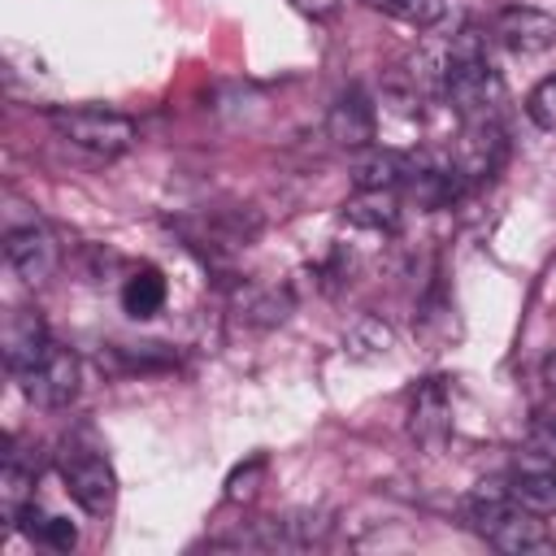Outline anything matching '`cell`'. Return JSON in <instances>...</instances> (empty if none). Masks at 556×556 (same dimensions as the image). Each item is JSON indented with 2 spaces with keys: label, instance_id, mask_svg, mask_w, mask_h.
<instances>
[{
  "label": "cell",
  "instance_id": "obj_1",
  "mask_svg": "<svg viewBox=\"0 0 556 556\" xmlns=\"http://www.w3.org/2000/svg\"><path fill=\"white\" fill-rule=\"evenodd\" d=\"M443 100L452 104V113L460 117V126L473 122H495L500 117V100H504V83L486 56V43L473 26H465L447 56H443Z\"/></svg>",
  "mask_w": 556,
  "mask_h": 556
},
{
  "label": "cell",
  "instance_id": "obj_2",
  "mask_svg": "<svg viewBox=\"0 0 556 556\" xmlns=\"http://www.w3.org/2000/svg\"><path fill=\"white\" fill-rule=\"evenodd\" d=\"M465 521L495 547V552H508V556H526V552H543L552 547V534L547 526L539 521V513H526L508 491L504 482L473 491L465 500Z\"/></svg>",
  "mask_w": 556,
  "mask_h": 556
},
{
  "label": "cell",
  "instance_id": "obj_3",
  "mask_svg": "<svg viewBox=\"0 0 556 556\" xmlns=\"http://www.w3.org/2000/svg\"><path fill=\"white\" fill-rule=\"evenodd\" d=\"M56 139L78 152L91 165H109L117 156H126L139 143V126L117 113V109H96V104H74V109H52L48 113Z\"/></svg>",
  "mask_w": 556,
  "mask_h": 556
},
{
  "label": "cell",
  "instance_id": "obj_4",
  "mask_svg": "<svg viewBox=\"0 0 556 556\" xmlns=\"http://www.w3.org/2000/svg\"><path fill=\"white\" fill-rule=\"evenodd\" d=\"M61 478H65L70 500L87 517L104 521L113 513V504H117V473H113L109 456H100L96 447H65L61 452Z\"/></svg>",
  "mask_w": 556,
  "mask_h": 556
},
{
  "label": "cell",
  "instance_id": "obj_5",
  "mask_svg": "<svg viewBox=\"0 0 556 556\" xmlns=\"http://www.w3.org/2000/svg\"><path fill=\"white\" fill-rule=\"evenodd\" d=\"M17 378V387H22V395L30 400V404H39V408H65L74 395H78V382H83V365H78V356L65 348V343H48L22 374H13Z\"/></svg>",
  "mask_w": 556,
  "mask_h": 556
},
{
  "label": "cell",
  "instance_id": "obj_6",
  "mask_svg": "<svg viewBox=\"0 0 556 556\" xmlns=\"http://www.w3.org/2000/svg\"><path fill=\"white\" fill-rule=\"evenodd\" d=\"M56 256H61V248L43 222H22V226L4 230V261L26 287L48 282L56 274Z\"/></svg>",
  "mask_w": 556,
  "mask_h": 556
},
{
  "label": "cell",
  "instance_id": "obj_7",
  "mask_svg": "<svg viewBox=\"0 0 556 556\" xmlns=\"http://www.w3.org/2000/svg\"><path fill=\"white\" fill-rule=\"evenodd\" d=\"M408 434L421 443V447H443L447 434H452V391H447V378H426L417 391H413V404H408Z\"/></svg>",
  "mask_w": 556,
  "mask_h": 556
},
{
  "label": "cell",
  "instance_id": "obj_8",
  "mask_svg": "<svg viewBox=\"0 0 556 556\" xmlns=\"http://www.w3.org/2000/svg\"><path fill=\"white\" fill-rule=\"evenodd\" d=\"M491 35L508 48V52H543L556 43V17L534 9V4H508L495 13Z\"/></svg>",
  "mask_w": 556,
  "mask_h": 556
},
{
  "label": "cell",
  "instance_id": "obj_9",
  "mask_svg": "<svg viewBox=\"0 0 556 556\" xmlns=\"http://www.w3.org/2000/svg\"><path fill=\"white\" fill-rule=\"evenodd\" d=\"M326 130L339 148H369L378 135V113H374L369 96L361 87H348L343 96H334V104L326 113Z\"/></svg>",
  "mask_w": 556,
  "mask_h": 556
},
{
  "label": "cell",
  "instance_id": "obj_10",
  "mask_svg": "<svg viewBox=\"0 0 556 556\" xmlns=\"http://www.w3.org/2000/svg\"><path fill=\"white\" fill-rule=\"evenodd\" d=\"M460 130H465L460 135V152L452 161L465 174V182L473 187V182H482V178H491L500 169V161H504V126L495 117V122H473V126H460Z\"/></svg>",
  "mask_w": 556,
  "mask_h": 556
},
{
  "label": "cell",
  "instance_id": "obj_11",
  "mask_svg": "<svg viewBox=\"0 0 556 556\" xmlns=\"http://www.w3.org/2000/svg\"><path fill=\"white\" fill-rule=\"evenodd\" d=\"M48 343H52V334H48L39 308H9L4 330H0V348H4V365H9V374H22Z\"/></svg>",
  "mask_w": 556,
  "mask_h": 556
},
{
  "label": "cell",
  "instance_id": "obj_12",
  "mask_svg": "<svg viewBox=\"0 0 556 556\" xmlns=\"http://www.w3.org/2000/svg\"><path fill=\"white\" fill-rule=\"evenodd\" d=\"M343 222L369 235H395L400 230V191H356L343 204Z\"/></svg>",
  "mask_w": 556,
  "mask_h": 556
},
{
  "label": "cell",
  "instance_id": "obj_13",
  "mask_svg": "<svg viewBox=\"0 0 556 556\" xmlns=\"http://www.w3.org/2000/svg\"><path fill=\"white\" fill-rule=\"evenodd\" d=\"M413 174V156L408 152H391V148H374L369 156H361L356 165V191H400Z\"/></svg>",
  "mask_w": 556,
  "mask_h": 556
},
{
  "label": "cell",
  "instance_id": "obj_14",
  "mask_svg": "<svg viewBox=\"0 0 556 556\" xmlns=\"http://www.w3.org/2000/svg\"><path fill=\"white\" fill-rule=\"evenodd\" d=\"M30 504H35V465H26L22 452L9 439L4 469H0V508H4V521L13 526L22 517V508H30Z\"/></svg>",
  "mask_w": 556,
  "mask_h": 556
},
{
  "label": "cell",
  "instance_id": "obj_15",
  "mask_svg": "<svg viewBox=\"0 0 556 556\" xmlns=\"http://www.w3.org/2000/svg\"><path fill=\"white\" fill-rule=\"evenodd\" d=\"M165 295H169V287H165L161 269H152V265L135 269V274L122 282V308H126L135 321L156 317V313L165 308Z\"/></svg>",
  "mask_w": 556,
  "mask_h": 556
},
{
  "label": "cell",
  "instance_id": "obj_16",
  "mask_svg": "<svg viewBox=\"0 0 556 556\" xmlns=\"http://www.w3.org/2000/svg\"><path fill=\"white\" fill-rule=\"evenodd\" d=\"M504 491L526 508V513H539V517H552L556 513V469H517Z\"/></svg>",
  "mask_w": 556,
  "mask_h": 556
},
{
  "label": "cell",
  "instance_id": "obj_17",
  "mask_svg": "<svg viewBox=\"0 0 556 556\" xmlns=\"http://www.w3.org/2000/svg\"><path fill=\"white\" fill-rule=\"evenodd\" d=\"M391 348H395V334H391V326H387L382 317H374V313L356 317V321L348 326V334H343V352L356 356V361H378V356H387Z\"/></svg>",
  "mask_w": 556,
  "mask_h": 556
},
{
  "label": "cell",
  "instance_id": "obj_18",
  "mask_svg": "<svg viewBox=\"0 0 556 556\" xmlns=\"http://www.w3.org/2000/svg\"><path fill=\"white\" fill-rule=\"evenodd\" d=\"M291 313V295L282 287H243L239 291V317L248 326H278Z\"/></svg>",
  "mask_w": 556,
  "mask_h": 556
},
{
  "label": "cell",
  "instance_id": "obj_19",
  "mask_svg": "<svg viewBox=\"0 0 556 556\" xmlns=\"http://www.w3.org/2000/svg\"><path fill=\"white\" fill-rule=\"evenodd\" d=\"M365 4H369V9H382V13L400 17V22H408V26H417V30L434 26V22L443 17V9H447V0H365Z\"/></svg>",
  "mask_w": 556,
  "mask_h": 556
},
{
  "label": "cell",
  "instance_id": "obj_20",
  "mask_svg": "<svg viewBox=\"0 0 556 556\" xmlns=\"http://www.w3.org/2000/svg\"><path fill=\"white\" fill-rule=\"evenodd\" d=\"M526 117L539 130H556V74H547L543 83H534V91L526 96Z\"/></svg>",
  "mask_w": 556,
  "mask_h": 556
},
{
  "label": "cell",
  "instance_id": "obj_21",
  "mask_svg": "<svg viewBox=\"0 0 556 556\" xmlns=\"http://www.w3.org/2000/svg\"><path fill=\"white\" fill-rule=\"evenodd\" d=\"M261 469H265V456H252V465H248V469L239 465V469L230 473V482H226V500H243V495H252V486H248V482H256V473H261Z\"/></svg>",
  "mask_w": 556,
  "mask_h": 556
},
{
  "label": "cell",
  "instance_id": "obj_22",
  "mask_svg": "<svg viewBox=\"0 0 556 556\" xmlns=\"http://www.w3.org/2000/svg\"><path fill=\"white\" fill-rule=\"evenodd\" d=\"M300 13H308V17H317V22H326V17H334V9H339V0H291Z\"/></svg>",
  "mask_w": 556,
  "mask_h": 556
}]
</instances>
